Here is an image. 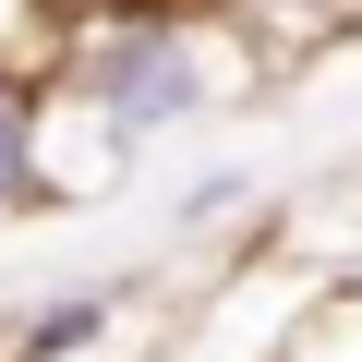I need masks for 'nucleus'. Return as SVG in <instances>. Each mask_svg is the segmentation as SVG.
I'll return each mask as SVG.
<instances>
[{
	"instance_id": "obj_5",
	"label": "nucleus",
	"mask_w": 362,
	"mask_h": 362,
	"mask_svg": "<svg viewBox=\"0 0 362 362\" xmlns=\"http://www.w3.org/2000/svg\"><path fill=\"white\" fill-rule=\"evenodd\" d=\"M242 206H254V169H194L181 206H169V230H230Z\"/></svg>"
},
{
	"instance_id": "obj_2",
	"label": "nucleus",
	"mask_w": 362,
	"mask_h": 362,
	"mask_svg": "<svg viewBox=\"0 0 362 362\" xmlns=\"http://www.w3.org/2000/svg\"><path fill=\"white\" fill-rule=\"evenodd\" d=\"M109 326H121V290H61V302H37V314L0 326V362H85Z\"/></svg>"
},
{
	"instance_id": "obj_3",
	"label": "nucleus",
	"mask_w": 362,
	"mask_h": 362,
	"mask_svg": "<svg viewBox=\"0 0 362 362\" xmlns=\"http://www.w3.org/2000/svg\"><path fill=\"white\" fill-rule=\"evenodd\" d=\"M266 362H362V278H314L266 338Z\"/></svg>"
},
{
	"instance_id": "obj_4",
	"label": "nucleus",
	"mask_w": 362,
	"mask_h": 362,
	"mask_svg": "<svg viewBox=\"0 0 362 362\" xmlns=\"http://www.w3.org/2000/svg\"><path fill=\"white\" fill-rule=\"evenodd\" d=\"M37 206V85L0 61V218Z\"/></svg>"
},
{
	"instance_id": "obj_6",
	"label": "nucleus",
	"mask_w": 362,
	"mask_h": 362,
	"mask_svg": "<svg viewBox=\"0 0 362 362\" xmlns=\"http://www.w3.org/2000/svg\"><path fill=\"white\" fill-rule=\"evenodd\" d=\"M278 25H302V37H362V0H278Z\"/></svg>"
},
{
	"instance_id": "obj_1",
	"label": "nucleus",
	"mask_w": 362,
	"mask_h": 362,
	"mask_svg": "<svg viewBox=\"0 0 362 362\" xmlns=\"http://www.w3.org/2000/svg\"><path fill=\"white\" fill-rule=\"evenodd\" d=\"M61 85H73L121 145H157V133L206 121V109L230 97L218 37H206V25H181V13H109V25H85L73 61H61Z\"/></svg>"
}]
</instances>
